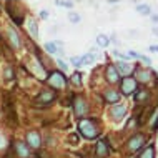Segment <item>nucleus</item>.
<instances>
[{"label":"nucleus","mask_w":158,"mask_h":158,"mask_svg":"<svg viewBox=\"0 0 158 158\" xmlns=\"http://www.w3.org/2000/svg\"><path fill=\"white\" fill-rule=\"evenodd\" d=\"M72 82H73L75 85H80V83H82V77H80V73H75L73 78H72Z\"/></svg>","instance_id":"nucleus-22"},{"label":"nucleus","mask_w":158,"mask_h":158,"mask_svg":"<svg viewBox=\"0 0 158 158\" xmlns=\"http://www.w3.org/2000/svg\"><path fill=\"white\" fill-rule=\"evenodd\" d=\"M136 75H138V80H140V82H147V80L150 78V77H148V73H147V72H143V70H138V72H136Z\"/></svg>","instance_id":"nucleus-20"},{"label":"nucleus","mask_w":158,"mask_h":158,"mask_svg":"<svg viewBox=\"0 0 158 158\" xmlns=\"http://www.w3.org/2000/svg\"><path fill=\"white\" fill-rule=\"evenodd\" d=\"M57 5H62V7L72 8V7H73V2H57Z\"/></svg>","instance_id":"nucleus-24"},{"label":"nucleus","mask_w":158,"mask_h":158,"mask_svg":"<svg viewBox=\"0 0 158 158\" xmlns=\"http://www.w3.org/2000/svg\"><path fill=\"white\" fill-rule=\"evenodd\" d=\"M147 97V92H140L138 95H136V100H142V98Z\"/></svg>","instance_id":"nucleus-26"},{"label":"nucleus","mask_w":158,"mask_h":158,"mask_svg":"<svg viewBox=\"0 0 158 158\" xmlns=\"http://www.w3.org/2000/svg\"><path fill=\"white\" fill-rule=\"evenodd\" d=\"M3 145H5V140H3V136L0 135V147H3Z\"/></svg>","instance_id":"nucleus-30"},{"label":"nucleus","mask_w":158,"mask_h":158,"mask_svg":"<svg viewBox=\"0 0 158 158\" xmlns=\"http://www.w3.org/2000/svg\"><path fill=\"white\" fill-rule=\"evenodd\" d=\"M143 143H147V136L145 135H135L133 138L130 140V143H128V148H130L131 152H136L138 148L143 147Z\"/></svg>","instance_id":"nucleus-4"},{"label":"nucleus","mask_w":158,"mask_h":158,"mask_svg":"<svg viewBox=\"0 0 158 158\" xmlns=\"http://www.w3.org/2000/svg\"><path fill=\"white\" fill-rule=\"evenodd\" d=\"M150 50H152V52H158V45H152Z\"/></svg>","instance_id":"nucleus-28"},{"label":"nucleus","mask_w":158,"mask_h":158,"mask_svg":"<svg viewBox=\"0 0 158 158\" xmlns=\"http://www.w3.org/2000/svg\"><path fill=\"white\" fill-rule=\"evenodd\" d=\"M57 63H58V65H60V68H62V70H67V63H65V62H62V60H58Z\"/></svg>","instance_id":"nucleus-27"},{"label":"nucleus","mask_w":158,"mask_h":158,"mask_svg":"<svg viewBox=\"0 0 158 158\" xmlns=\"http://www.w3.org/2000/svg\"><path fill=\"white\" fill-rule=\"evenodd\" d=\"M136 10H138V14H142V15H150V5L142 3V5L136 7Z\"/></svg>","instance_id":"nucleus-19"},{"label":"nucleus","mask_w":158,"mask_h":158,"mask_svg":"<svg viewBox=\"0 0 158 158\" xmlns=\"http://www.w3.org/2000/svg\"><path fill=\"white\" fill-rule=\"evenodd\" d=\"M27 142H28V145H30L32 148H38L42 145V138H40V135H38L35 130H32V131L27 133Z\"/></svg>","instance_id":"nucleus-5"},{"label":"nucleus","mask_w":158,"mask_h":158,"mask_svg":"<svg viewBox=\"0 0 158 158\" xmlns=\"http://www.w3.org/2000/svg\"><path fill=\"white\" fill-rule=\"evenodd\" d=\"M28 28L32 32V37H38V27H37V22L33 19L28 20Z\"/></svg>","instance_id":"nucleus-17"},{"label":"nucleus","mask_w":158,"mask_h":158,"mask_svg":"<svg viewBox=\"0 0 158 158\" xmlns=\"http://www.w3.org/2000/svg\"><path fill=\"white\" fill-rule=\"evenodd\" d=\"M78 131L85 138H95V136H98V130H97L95 123L92 120H88V118H82L78 122Z\"/></svg>","instance_id":"nucleus-1"},{"label":"nucleus","mask_w":158,"mask_h":158,"mask_svg":"<svg viewBox=\"0 0 158 158\" xmlns=\"http://www.w3.org/2000/svg\"><path fill=\"white\" fill-rule=\"evenodd\" d=\"M45 50H47V52H50V53H62V50H58V45L52 44V42L45 44Z\"/></svg>","instance_id":"nucleus-16"},{"label":"nucleus","mask_w":158,"mask_h":158,"mask_svg":"<svg viewBox=\"0 0 158 158\" xmlns=\"http://www.w3.org/2000/svg\"><path fill=\"white\" fill-rule=\"evenodd\" d=\"M97 44L100 45V47H106V45L110 44V38L105 37V35H98L97 37Z\"/></svg>","instance_id":"nucleus-18"},{"label":"nucleus","mask_w":158,"mask_h":158,"mask_svg":"<svg viewBox=\"0 0 158 158\" xmlns=\"http://www.w3.org/2000/svg\"><path fill=\"white\" fill-rule=\"evenodd\" d=\"M136 90V80L133 77H125L122 78V93L123 95H131Z\"/></svg>","instance_id":"nucleus-3"},{"label":"nucleus","mask_w":158,"mask_h":158,"mask_svg":"<svg viewBox=\"0 0 158 158\" xmlns=\"http://www.w3.org/2000/svg\"><path fill=\"white\" fill-rule=\"evenodd\" d=\"M153 156H155V148H153V145H150V147H148L142 155L136 156V158H153Z\"/></svg>","instance_id":"nucleus-15"},{"label":"nucleus","mask_w":158,"mask_h":158,"mask_svg":"<svg viewBox=\"0 0 158 158\" xmlns=\"http://www.w3.org/2000/svg\"><path fill=\"white\" fill-rule=\"evenodd\" d=\"M95 152H97V156H100V158H106V156H108V147H106V143L103 142V140H100V142L97 143Z\"/></svg>","instance_id":"nucleus-10"},{"label":"nucleus","mask_w":158,"mask_h":158,"mask_svg":"<svg viewBox=\"0 0 158 158\" xmlns=\"http://www.w3.org/2000/svg\"><path fill=\"white\" fill-rule=\"evenodd\" d=\"M118 72L115 70V65H108L106 67V80H108L110 83H115L118 80Z\"/></svg>","instance_id":"nucleus-11"},{"label":"nucleus","mask_w":158,"mask_h":158,"mask_svg":"<svg viewBox=\"0 0 158 158\" xmlns=\"http://www.w3.org/2000/svg\"><path fill=\"white\" fill-rule=\"evenodd\" d=\"M70 62L73 63L75 67H80V65H83V62H82V57H72V58H70Z\"/></svg>","instance_id":"nucleus-21"},{"label":"nucleus","mask_w":158,"mask_h":158,"mask_svg":"<svg viewBox=\"0 0 158 158\" xmlns=\"http://www.w3.org/2000/svg\"><path fill=\"white\" fill-rule=\"evenodd\" d=\"M68 19H70L72 22H78V20H80V15H77V14H73V12H70V15H68Z\"/></svg>","instance_id":"nucleus-23"},{"label":"nucleus","mask_w":158,"mask_h":158,"mask_svg":"<svg viewBox=\"0 0 158 158\" xmlns=\"http://www.w3.org/2000/svg\"><path fill=\"white\" fill-rule=\"evenodd\" d=\"M5 78H7V80L12 78V67H7V68H5Z\"/></svg>","instance_id":"nucleus-25"},{"label":"nucleus","mask_w":158,"mask_h":158,"mask_svg":"<svg viewBox=\"0 0 158 158\" xmlns=\"http://www.w3.org/2000/svg\"><path fill=\"white\" fill-rule=\"evenodd\" d=\"M73 108H75L77 117H83L85 112H87V106H85V102L82 100V98H75L73 100Z\"/></svg>","instance_id":"nucleus-7"},{"label":"nucleus","mask_w":158,"mask_h":158,"mask_svg":"<svg viewBox=\"0 0 158 158\" xmlns=\"http://www.w3.org/2000/svg\"><path fill=\"white\" fill-rule=\"evenodd\" d=\"M55 98V93L52 90H45V92H42L40 95L37 97V103H42V105H47V103H50Z\"/></svg>","instance_id":"nucleus-6"},{"label":"nucleus","mask_w":158,"mask_h":158,"mask_svg":"<svg viewBox=\"0 0 158 158\" xmlns=\"http://www.w3.org/2000/svg\"><path fill=\"white\" fill-rule=\"evenodd\" d=\"M105 100H106V103H117V102L120 100V93L117 90H106L105 92Z\"/></svg>","instance_id":"nucleus-12"},{"label":"nucleus","mask_w":158,"mask_h":158,"mask_svg":"<svg viewBox=\"0 0 158 158\" xmlns=\"http://www.w3.org/2000/svg\"><path fill=\"white\" fill-rule=\"evenodd\" d=\"M48 83H50V87H53V88H63L67 85V78L63 77L62 72H52V73L48 75Z\"/></svg>","instance_id":"nucleus-2"},{"label":"nucleus","mask_w":158,"mask_h":158,"mask_svg":"<svg viewBox=\"0 0 158 158\" xmlns=\"http://www.w3.org/2000/svg\"><path fill=\"white\" fill-rule=\"evenodd\" d=\"M15 147H17V152H19L20 156H28V148L25 143H17Z\"/></svg>","instance_id":"nucleus-14"},{"label":"nucleus","mask_w":158,"mask_h":158,"mask_svg":"<svg viewBox=\"0 0 158 158\" xmlns=\"http://www.w3.org/2000/svg\"><path fill=\"white\" fill-rule=\"evenodd\" d=\"M115 70L118 72V75H128L131 70H133V67H131L130 63H127V62H118L117 65H115Z\"/></svg>","instance_id":"nucleus-8"},{"label":"nucleus","mask_w":158,"mask_h":158,"mask_svg":"<svg viewBox=\"0 0 158 158\" xmlns=\"http://www.w3.org/2000/svg\"><path fill=\"white\" fill-rule=\"evenodd\" d=\"M127 113V106L125 105H117L112 108V117L115 118V120H122L123 117H125Z\"/></svg>","instance_id":"nucleus-9"},{"label":"nucleus","mask_w":158,"mask_h":158,"mask_svg":"<svg viewBox=\"0 0 158 158\" xmlns=\"http://www.w3.org/2000/svg\"><path fill=\"white\" fill-rule=\"evenodd\" d=\"M153 33H155V35H158V27H155V28H153Z\"/></svg>","instance_id":"nucleus-31"},{"label":"nucleus","mask_w":158,"mask_h":158,"mask_svg":"<svg viewBox=\"0 0 158 158\" xmlns=\"http://www.w3.org/2000/svg\"><path fill=\"white\" fill-rule=\"evenodd\" d=\"M140 58H142V60H143L145 63H147V65H148V63H150V58H147V57H140Z\"/></svg>","instance_id":"nucleus-29"},{"label":"nucleus","mask_w":158,"mask_h":158,"mask_svg":"<svg viewBox=\"0 0 158 158\" xmlns=\"http://www.w3.org/2000/svg\"><path fill=\"white\" fill-rule=\"evenodd\" d=\"M8 38H10L14 48H19L20 47V38H19V35H17V32H14L12 28H8Z\"/></svg>","instance_id":"nucleus-13"}]
</instances>
